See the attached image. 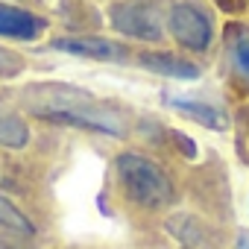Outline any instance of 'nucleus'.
I'll list each match as a JSON object with an SVG mask.
<instances>
[{
  "label": "nucleus",
  "instance_id": "nucleus-10",
  "mask_svg": "<svg viewBox=\"0 0 249 249\" xmlns=\"http://www.w3.org/2000/svg\"><path fill=\"white\" fill-rule=\"evenodd\" d=\"M167 229H170V234L179 240L182 249H214L211 240H208V234H205V229L199 226L196 217L179 214V217L167 220Z\"/></svg>",
  "mask_w": 249,
  "mask_h": 249
},
{
  "label": "nucleus",
  "instance_id": "nucleus-12",
  "mask_svg": "<svg viewBox=\"0 0 249 249\" xmlns=\"http://www.w3.org/2000/svg\"><path fill=\"white\" fill-rule=\"evenodd\" d=\"M231 59H234V68L249 79V27H240L234 41H231Z\"/></svg>",
  "mask_w": 249,
  "mask_h": 249
},
{
  "label": "nucleus",
  "instance_id": "nucleus-11",
  "mask_svg": "<svg viewBox=\"0 0 249 249\" xmlns=\"http://www.w3.org/2000/svg\"><path fill=\"white\" fill-rule=\"evenodd\" d=\"M0 229L15 231V234H24V237H33L36 234V223L9 196H3V194H0Z\"/></svg>",
  "mask_w": 249,
  "mask_h": 249
},
{
  "label": "nucleus",
  "instance_id": "nucleus-5",
  "mask_svg": "<svg viewBox=\"0 0 249 249\" xmlns=\"http://www.w3.org/2000/svg\"><path fill=\"white\" fill-rule=\"evenodd\" d=\"M53 50L71 53V56H82V59H94V62H126L129 50L108 41V38H91V36H76V38H56Z\"/></svg>",
  "mask_w": 249,
  "mask_h": 249
},
{
  "label": "nucleus",
  "instance_id": "nucleus-4",
  "mask_svg": "<svg viewBox=\"0 0 249 249\" xmlns=\"http://www.w3.org/2000/svg\"><path fill=\"white\" fill-rule=\"evenodd\" d=\"M111 27L123 36L132 38H144V41H159L164 36L161 18L153 6H141V3H120L111 9Z\"/></svg>",
  "mask_w": 249,
  "mask_h": 249
},
{
  "label": "nucleus",
  "instance_id": "nucleus-7",
  "mask_svg": "<svg viewBox=\"0 0 249 249\" xmlns=\"http://www.w3.org/2000/svg\"><path fill=\"white\" fill-rule=\"evenodd\" d=\"M167 106L176 108L179 114L191 117L194 123H199V126H208V129H217V132L226 129V114H223L217 106L205 103V100H185V97H173V94H167Z\"/></svg>",
  "mask_w": 249,
  "mask_h": 249
},
{
  "label": "nucleus",
  "instance_id": "nucleus-2",
  "mask_svg": "<svg viewBox=\"0 0 249 249\" xmlns=\"http://www.w3.org/2000/svg\"><path fill=\"white\" fill-rule=\"evenodd\" d=\"M114 173H117L123 194L147 211H161V208L173 205V199H176L173 179L153 159H147L141 153H120L114 159Z\"/></svg>",
  "mask_w": 249,
  "mask_h": 249
},
{
  "label": "nucleus",
  "instance_id": "nucleus-14",
  "mask_svg": "<svg viewBox=\"0 0 249 249\" xmlns=\"http://www.w3.org/2000/svg\"><path fill=\"white\" fill-rule=\"evenodd\" d=\"M234 249H249V234H240L237 237V246Z\"/></svg>",
  "mask_w": 249,
  "mask_h": 249
},
{
  "label": "nucleus",
  "instance_id": "nucleus-6",
  "mask_svg": "<svg viewBox=\"0 0 249 249\" xmlns=\"http://www.w3.org/2000/svg\"><path fill=\"white\" fill-rule=\"evenodd\" d=\"M44 30H47L44 18H38V15H33L27 9L9 6V3H0V36H3V38L36 41Z\"/></svg>",
  "mask_w": 249,
  "mask_h": 249
},
{
  "label": "nucleus",
  "instance_id": "nucleus-9",
  "mask_svg": "<svg viewBox=\"0 0 249 249\" xmlns=\"http://www.w3.org/2000/svg\"><path fill=\"white\" fill-rule=\"evenodd\" d=\"M141 65L161 76H173V79H196L199 76V68L194 62L179 59L173 53H147V56H141Z\"/></svg>",
  "mask_w": 249,
  "mask_h": 249
},
{
  "label": "nucleus",
  "instance_id": "nucleus-3",
  "mask_svg": "<svg viewBox=\"0 0 249 249\" xmlns=\"http://www.w3.org/2000/svg\"><path fill=\"white\" fill-rule=\"evenodd\" d=\"M173 38L188 47V50H205L214 38V30H211V21L205 12H199L196 6L191 3H179L170 9V21H167Z\"/></svg>",
  "mask_w": 249,
  "mask_h": 249
},
{
  "label": "nucleus",
  "instance_id": "nucleus-13",
  "mask_svg": "<svg viewBox=\"0 0 249 249\" xmlns=\"http://www.w3.org/2000/svg\"><path fill=\"white\" fill-rule=\"evenodd\" d=\"M24 71V59L15 56L12 50L0 47V79H9V76H18Z\"/></svg>",
  "mask_w": 249,
  "mask_h": 249
},
{
  "label": "nucleus",
  "instance_id": "nucleus-8",
  "mask_svg": "<svg viewBox=\"0 0 249 249\" xmlns=\"http://www.w3.org/2000/svg\"><path fill=\"white\" fill-rule=\"evenodd\" d=\"M30 144V126L27 120L0 97V147H9V150H21Z\"/></svg>",
  "mask_w": 249,
  "mask_h": 249
},
{
  "label": "nucleus",
  "instance_id": "nucleus-1",
  "mask_svg": "<svg viewBox=\"0 0 249 249\" xmlns=\"http://www.w3.org/2000/svg\"><path fill=\"white\" fill-rule=\"evenodd\" d=\"M21 106L33 117H41L47 123H62V126H76L111 138L126 135V120L123 114L94 97L91 91L68 82H33L21 91Z\"/></svg>",
  "mask_w": 249,
  "mask_h": 249
}]
</instances>
